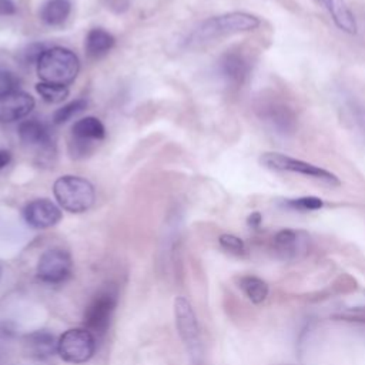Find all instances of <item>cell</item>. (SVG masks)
<instances>
[{
	"mask_svg": "<svg viewBox=\"0 0 365 365\" xmlns=\"http://www.w3.org/2000/svg\"><path fill=\"white\" fill-rule=\"evenodd\" d=\"M259 19L245 11H231L214 16L202 21L191 34L190 43L202 44L224 36L255 30L259 26Z\"/></svg>",
	"mask_w": 365,
	"mask_h": 365,
	"instance_id": "cell-1",
	"label": "cell"
},
{
	"mask_svg": "<svg viewBox=\"0 0 365 365\" xmlns=\"http://www.w3.org/2000/svg\"><path fill=\"white\" fill-rule=\"evenodd\" d=\"M37 76L44 83L68 86L74 81L80 70V61L77 56L66 47L46 48L38 57Z\"/></svg>",
	"mask_w": 365,
	"mask_h": 365,
	"instance_id": "cell-2",
	"label": "cell"
},
{
	"mask_svg": "<svg viewBox=\"0 0 365 365\" xmlns=\"http://www.w3.org/2000/svg\"><path fill=\"white\" fill-rule=\"evenodd\" d=\"M254 107L258 118L275 135L291 137L295 134L298 127V117L287 101L274 96L259 97Z\"/></svg>",
	"mask_w": 365,
	"mask_h": 365,
	"instance_id": "cell-3",
	"label": "cell"
},
{
	"mask_svg": "<svg viewBox=\"0 0 365 365\" xmlns=\"http://www.w3.org/2000/svg\"><path fill=\"white\" fill-rule=\"evenodd\" d=\"M53 192L58 205L73 214L87 211L94 204L96 198L91 182L77 175H63L57 178Z\"/></svg>",
	"mask_w": 365,
	"mask_h": 365,
	"instance_id": "cell-4",
	"label": "cell"
},
{
	"mask_svg": "<svg viewBox=\"0 0 365 365\" xmlns=\"http://www.w3.org/2000/svg\"><path fill=\"white\" fill-rule=\"evenodd\" d=\"M259 164L262 167H265L268 170H274V171L297 173L304 177L321 181L331 187H338L341 184L339 178L334 173H331L325 168H321L318 165H314L311 163L289 157L287 154H281V153H274V151L262 153L259 157Z\"/></svg>",
	"mask_w": 365,
	"mask_h": 365,
	"instance_id": "cell-5",
	"label": "cell"
},
{
	"mask_svg": "<svg viewBox=\"0 0 365 365\" xmlns=\"http://www.w3.org/2000/svg\"><path fill=\"white\" fill-rule=\"evenodd\" d=\"M96 351V336L87 328L67 329L57 341L60 358L70 364L87 362Z\"/></svg>",
	"mask_w": 365,
	"mask_h": 365,
	"instance_id": "cell-6",
	"label": "cell"
},
{
	"mask_svg": "<svg viewBox=\"0 0 365 365\" xmlns=\"http://www.w3.org/2000/svg\"><path fill=\"white\" fill-rule=\"evenodd\" d=\"M117 305V292L114 289H104L98 292L84 312V328L94 336L106 334L114 308Z\"/></svg>",
	"mask_w": 365,
	"mask_h": 365,
	"instance_id": "cell-7",
	"label": "cell"
},
{
	"mask_svg": "<svg viewBox=\"0 0 365 365\" xmlns=\"http://www.w3.org/2000/svg\"><path fill=\"white\" fill-rule=\"evenodd\" d=\"M73 262L67 251L60 248H51L41 254L36 274L37 278L47 284H60L71 275Z\"/></svg>",
	"mask_w": 365,
	"mask_h": 365,
	"instance_id": "cell-8",
	"label": "cell"
},
{
	"mask_svg": "<svg viewBox=\"0 0 365 365\" xmlns=\"http://www.w3.org/2000/svg\"><path fill=\"white\" fill-rule=\"evenodd\" d=\"M24 221L36 228L46 230L56 225L61 220L60 208L47 198H38L30 201L23 210Z\"/></svg>",
	"mask_w": 365,
	"mask_h": 365,
	"instance_id": "cell-9",
	"label": "cell"
},
{
	"mask_svg": "<svg viewBox=\"0 0 365 365\" xmlns=\"http://www.w3.org/2000/svg\"><path fill=\"white\" fill-rule=\"evenodd\" d=\"M174 315L181 339L190 349H192L198 344V324L191 304L184 297H177L174 299Z\"/></svg>",
	"mask_w": 365,
	"mask_h": 365,
	"instance_id": "cell-10",
	"label": "cell"
},
{
	"mask_svg": "<svg viewBox=\"0 0 365 365\" xmlns=\"http://www.w3.org/2000/svg\"><path fill=\"white\" fill-rule=\"evenodd\" d=\"M34 108V98L24 91H13L0 97V123H14Z\"/></svg>",
	"mask_w": 365,
	"mask_h": 365,
	"instance_id": "cell-11",
	"label": "cell"
},
{
	"mask_svg": "<svg viewBox=\"0 0 365 365\" xmlns=\"http://www.w3.org/2000/svg\"><path fill=\"white\" fill-rule=\"evenodd\" d=\"M218 70L227 83L241 86L251 71V63L242 53L231 50L220 58Z\"/></svg>",
	"mask_w": 365,
	"mask_h": 365,
	"instance_id": "cell-12",
	"label": "cell"
},
{
	"mask_svg": "<svg viewBox=\"0 0 365 365\" xmlns=\"http://www.w3.org/2000/svg\"><path fill=\"white\" fill-rule=\"evenodd\" d=\"M308 242H309V237L307 235V232L295 231L291 228L278 231L274 235V241H272L275 252L285 259L295 258L301 252H305Z\"/></svg>",
	"mask_w": 365,
	"mask_h": 365,
	"instance_id": "cell-13",
	"label": "cell"
},
{
	"mask_svg": "<svg viewBox=\"0 0 365 365\" xmlns=\"http://www.w3.org/2000/svg\"><path fill=\"white\" fill-rule=\"evenodd\" d=\"M338 101L346 121L365 141V103L346 88L338 91Z\"/></svg>",
	"mask_w": 365,
	"mask_h": 365,
	"instance_id": "cell-14",
	"label": "cell"
},
{
	"mask_svg": "<svg viewBox=\"0 0 365 365\" xmlns=\"http://www.w3.org/2000/svg\"><path fill=\"white\" fill-rule=\"evenodd\" d=\"M322 9L327 10L329 17L332 19L334 24L348 33V34H356L358 24L356 19L352 13V10L348 7L345 0H317Z\"/></svg>",
	"mask_w": 365,
	"mask_h": 365,
	"instance_id": "cell-15",
	"label": "cell"
},
{
	"mask_svg": "<svg viewBox=\"0 0 365 365\" xmlns=\"http://www.w3.org/2000/svg\"><path fill=\"white\" fill-rule=\"evenodd\" d=\"M26 352L29 356L36 359H46L57 351V342L54 341L53 334L47 331H36L26 336L24 339Z\"/></svg>",
	"mask_w": 365,
	"mask_h": 365,
	"instance_id": "cell-16",
	"label": "cell"
},
{
	"mask_svg": "<svg viewBox=\"0 0 365 365\" xmlns=\"http://www.w3.org/2000/svg\"><path fill=\"white\" fill-rule=\"evenodd\" d=\"M115 40L111 33L104 29H91L86 37V51L90 57H100L110 51Z\"/></svg>",
	"mask_w": 365,
	"mask_h": 365,
	"instance_id": "cell-17",
	"label": "cell"
},
{
	"mask_svg": "<svg viewBox=\"0 0 365 365\" xmlns=\"http://www.w3.org/2000/svg\"><path fill=\"white\" fill-rule=\"evenodd\" d=\"M71 11L70 0H47L40 10V19L48 26H58L67 20Z\"/></svg>",
	"mask_w": 365,
	"mask_h": 365,
	"instance_id": "cell-18",
	"label": "cell"
},
{
	"mask_svg": "<svg viewBox=\"0 0 365 365\" xmlns=\"http://www.w3.org/2000/svg\"><path fill=\"white\" fill-rule=\"evenodd\" d=\"M71 131L77 140L86 143L91 140H101L106 135V128L97 117H84L76 121Z\"/></svg>",
	"mask_w": 365,
	"mask_h": 365,
	"instance_id": "cell-19",
	"label": "cell"
},
{
	"mask_svg": "<svg viewBox=\"0 0 365 365\" xmlns=\"http://www.w3.org/2000/svg\"><path fill=\"white\" fill-rule=\"evenodd\" d=\"M19 137L23 143L29 145L47 147L50 143V135L46 127L36 120H26L19 125Z\"/></svg>",
	"mask_w": 365,
	"mask_h": 365,
	"instance_id": "cell-20",
	"label": "cell"
},
{
	"mask_svg": "<svg viewBox=\"0 0 365 365\" xmlns=\"http://www.w3.org/2000/svg\"><path fill=\"white\" fill-rule=\"evenodd\" d=\"M238 287L247 295V298L254 304H261L268 297V284L255 277V275H244L238 279Z\"/></svg>",
	"mask_w": 365,
	"mask_h": 365,
	"instance_id": "cell-21",
	"label": "cell"
},
{
	"mask_svg": "<svg viewBox=\"0 0 365 365\" xmlns=\"http://www.w3.org/2000/svg\"><path fill=\"white\" fill-rule=\"evenodd\" d=\"M37 93L43 97L47 103H60L68 96V88L66 86L60 84H51V83H38L36 86Z\"/></svg>",
	"mask_w": 365,
	"mask_h": 365,
	"instance_id": "cell-22",
	"label": "cell"
},
{
	"mask_svg": "<svg viewBox=\"0 0 365 365\" xmlns=\"http://www.w3.org/2000/svg\"><path fill=\"white\" fill-rule=\"evenodd\" d=\"M86 107H87L86 100H83V98L74 100V101L63 106L61 108H58L53 115V121H54V124H63V123L71 120L74 115L80 114Z\"/></svg>",
	"mask_w": 365,
	"mask_h": 365,
	"instance_id": "cell-23",
	"label": "cell"
},
{
	"mask_svg": "<svg viewBox=\"0 0 365 365\" xmlns=\"http://www.w3.org/2000/svg\"><path fill=\"white\" fill-rule=\"evenodd\" d=\"M284 205L291 210L297 211H315L324 207V201L318 197H298V198H288L284 201Z\"/></svg>",
	"mask_w": 365,
	"mask_h": 365,
	"instance_id": "cell-24",
	"label": "cell"
},
{
	"mask_svg": "<svg viewBox=\"0 0 365 365\" xmlns=\"http://www.w3.org/2000/svg\"><path fill=\"white\" fill-rule=\"evenodd\" d=\"M218 241H220V245L224 250H227V251H230L232 254H244V251H245L244 241L240 237H237V235L222 234V235H220Z\"/></svg>",
	"mask_w": 365,
	"mask_h": 365,
	"instance_id": "cell-25",
	"label": "cell"
},
{
	"mask_svg": "<svg viewBox=\"0 0 365 365\" xmlns=\"http://www.w3.org/2000/svg\"><path fill=\"white\" fill-rule=\"evenodd\" d=\"M19 80L10 71H0V97L17 91Z\"/></svg>",
	"mask_w": 365,
	"mask_h": 365,
	"instance_id": "cell-26",
	"label": "cell"
},
{
	"mask_svg": "<svg viewBox=\"0 0 365 365\" xmlns=\"http://www.w3.org/2000/svg\"><path fill=\"white\" fill-rule=\"evenodd\" d=\"M16 10V3L13 0H0V16H11Z\"/></svg>",
	"mask_w": 365,
	"mask_h": 365,
	"instance_id": "cell-27",
	"label": "cell"
},
{
	"mask_svg": "<svg viewBox=\"0 0 365 365\" xmlns=\"http://www.w3.org/2000/svg\"><path fill=\"white\" fill-rule=\"evenodd\" d=\"M261 221H262V217H261V214L257 212V211L252 212V214H250V217H248V220H247L248 225H250V227H254V228L259 227Z\"/></svg>",
	"mask_w": 365,
	"mask_h": 365,
	"instance_id": "cell-28",
	"label": "cell"
},
{
	"mask_svg": "<svg viewBox=\"0 0 365 365\" xmlns=\"http://www.w3.org/2000/svg\"><path fill=\"white\" fill-rule=\"evenodd\" d=\"M10 160H11V154L7 150L0 148V170L6 167L10 163Z\"/></svg>",
	"mask_w": 365,
	"mask_h": 365,
	"instance_id": "cell-29",
	"label": "cell"
},
{
	"mask_svg": "<svg viewBox=\"0 0 365 365\" xmlns=\"http://www.w3.org/2000/svg\"><path fill=\"white\" fill-rule=\"evenodd\" d=\"M0 275H1V269H0Z\"/></svg>",
	"mask_w": 365,
	"mask_h": 365,
	"instance_id": "cell-30",
	"label": "cell"
},
{
	"mask_svg": "<svg viewBox=\"0 0 365 365\" xmlns=\"http://www.w3.org/2000/svg\"><path fill=\"white\" fill-rule=\"evenodd\" d=\"M111 1H114V0H111Z\"/></svg>",
	"mask_w": 365,
	"mask_h": 365,
	"instance_id": "cell-31",
	"label": "cell"
}]
</instances>
